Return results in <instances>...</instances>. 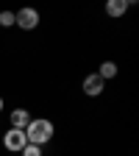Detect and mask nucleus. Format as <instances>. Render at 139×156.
<instances>
[{"label":"nucleus","mask_w":139,"mask_h":156,"mask_svg":"<svg viewBox=\"0 0 139 156\" xmlns=\"http://www.w3.org/2000/svg\"><path fill=\"white\" fill-rule=\"evenodd\" d=\"M50 136H53V123L50 120H31L28 128H25V140L31 145H39V148H42Z\"/></svg>","instance_id":"obj_1"},{"label":"nucleus","mask_w":139,"mask_h":156,"mask_svg":"<svg viewBox=\"0 0 139 156\" xmlns=\"http://www.w3.org/2000/svg\"><path fill=\"white\" fill-rule=\"evenodd\" d=\"M14 25H19L23 31H33L39 25V11L36 9H19L14 14Z\"/></svg>","instance_id":"obj_2"},{"label":"nucleus","mask_w":139,"mask_h":156,"mask_svg":"<svg viewBox=\"0 0 139 156\" xmlns=\"http://www.w3.org/2000/svg\"><path fill=\"white\" fill-rule=\"evenodd\" d=\"M3 145H6L9 151H23V148L28 145L25 131H19V128H9V134L3 136Z\"/></svg>","instance_id":"obj_3"},{"label":"nucleus","mask_w":139,"mask_h":156,"mask_svg":"<svg viewBox=\"0 0 139 156\" xmlns=\"http://www.w3.org/2000/svg\"><path fill=\"white\" fill-rule=\"evenodd\" d=\"M103 87H106V81H103L97 73H92V75H86V78H84V92H86L89 98H97V95L103 92Z\"/></svg>","instance_id":"obj_4"},{"label":"nucleus","mask_w":139,"mask_h":156,"mask_svg":"<svg viewBox=\"0 0 139 156\" xmlns=\"http://www.w3.org/2000/svg\"><path fill=\"white\" fill-rule=\"evenodd\" d=\"M31 120H33V117L28 114V109H14V112H11V128H19V131H25Z\"/></svg>","instance_id":"obj_5"},{"label":"nucleus","mask_w":139,"mask_h":156,"mask_svg":"<svg viewBox=\"0 0 139 156\" xmlns=\"http://www.w3.org/2000/svg\"><path fill=\"white\" fill-rule=\"evenodd\" d=\"M128 6H131V0H109L106 3V14L109 17H123L128 11Z\"/></svg>","instance_id":"obj_6"},{"label":"nucleus","mask_w":139,"mask_h":156,"mask_svg":"<svg viewBox=\"0 0 139 156\" xmlns=\"http://www.w3.org/2000/svg\"><path fill=\"white\" fill-rule=\"evenodd\" d=\"M97 75H100L103 81H106V78H114V75H117V64H114V62H103L100 70H97Z\"/></svg>","instance_id":"obj_7"},{"label":"nucleus","mask_w":139,"mask_h":156,"mask_svg":"<svg viewBox=\"0 0 139 156\" xmlns=\"http://www.w3.org/2000/svg\"><path fill=\"white\" fill-rule=\"evenodd\" d=\"M19 153H23V156H42V148H39V145H31V142H28V145H25L23 151H19Z\"/></svg>","instance_id":"obj_8"},{"label":"nucleus","mask_w":139,"mask_h":156,"mask_svg":"<svg viewBox=\"0 0 139 156\" xmlns=\"http://www.w3.org/2000/svg\"><path fill=\"white\" fill-rule=\"evenodd\" d=\"M0 25H3V28L14 25V14H11V11H3V14H0Z\"/></svg>","instance_id":"obj_9"},{"label":"nucleus","mask_w":139,"mask_h":156,"mask_svg":"<svg viewBox=\"0 0 139 156\" xmlns=\"http://www.w3.org/2000/svg\"><path fill=\"white\" fill-rule=\"evenodd\" d=\"M0 112H3V98H0Z\"/></svg>","instance_id":"obj_10"}]
</instances>
